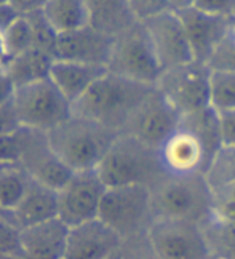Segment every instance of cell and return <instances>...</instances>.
Masks as SVG:
<instances>
[{
  "instance_id": "obj_1",
  "label": "cell",
  "mask_w": 235,
  "mask_h": 259,
  "mask_svg": "<svg viewBox=\"0 0 235 259\" xmlns=\"http://www.w3.org/2000/svg\"><path fill=\"white\" fill-rule=\"evenodd\" d=\"M221 147L218 111L208 106L184 114L179 125L159 147V155L166 173H207Z\"/></svg>"
},
{
  "instance_id": "obj_2",
  "label": "cell",
  "mask_w": 235,
  "mask_h": 259,
  "mask_svg": "<svg viewBox=\"0 0 235 259\" xmlns=\"http://www.w3.org/2000/svg\"><path fill=\"white\" fill-rule=\"evenodd\" d=\"M155 85H146L106 71L72 103V114L91 118L122 133L134 109Z\"/></svg>"
},
{
  "instance_id": "obj_3",
  "label": "cell",
  "mask_w": 235,
  "mask_h": 259,
  "mask_svg": "<svg viewBox=\"0 0 235 259\" xmlns=\"http://www.w3.org/2000/svg\"><path fill=\"white\" fill-rule=\"evenodd\" d=\"M46 135L58 157L72 171H83L96 170L119 132L72 114Z\"/></svg>"
},
{
  "instance_id": "obj_4",
  "label": "cell",
  "mask_w": 235,
  "mask_h": 259,
  "mask_svg": "<svg viewBox=\"0 0 235 259\" xmlns=\"http://www.w3.org/2000/svg\"><path fill=\"white\" fill-rule=\"evenodd\" d=\"M107 187L144 184L152 186L166 173L159 149L130 133H119L96 168Z\"/></svg>"
},
{
  "instance_id": "obj_5",
  "label": "cell",
  "mask_w": 235,
  "mask_h": 259,
  "mask_svg": "<svg viewBox=\"0 0 235 259\" xmlns=\"http://www.w3.org/2000/svg\"><path fill=\"white\" fill-rule=\"evenodd\" d=\"M154 216L203 221L214 211L213 189L205 173H165L151 186Z\"/></svg>"
},
{
  "instance_id": "obj_6",
  "label": "cell",
  "mask_w": 235,
  "mask_h": 259,
  "mask_svg": "<svg viewBox=\"0 0 235 259\" xmlns=\"http://www.w3.org/2000/svg\"><path fill=\"white\" fill-rule=\"evenodd\" d=\"M98 218L115 229L125 242L146 240L148 229L155 218L151 187L144 184L107 187Z\"/></svg>"
},
{
  "instance_id": "obj_7",
  "label": "cell",
  "mask_w": 235,
  "mask_h": 259,
  "mask_svg": "<svg viewBox=\"0 0 235 259\" xmlns=\"http://www.w3.org/2000/svg\"><path fill=\"white\" fill-rule=\"evenodd\" d=\"M21 126L50 132L72 115V103L50 77L18 85L12 99Z\"/></svg>"
},
{
  "instance_id": "obj_8",
  "label": "cell",
  "mask_w": 235,
  "mask_h": 259,
  "mask_svg": "<svg viewBox=\"0 0 235 259\" xmlns=\"http://www.w3.org/2000/svg\"><path fill=\"white\" fill-rule=\"evenodd\" d=\"M107 71L139 83H157L163 69L143 21H136L114 38Z\"/></svg>"
},
{
  "instance_id": "obj_9",
  "label": "cell",
  "mask_w": 235,
  "mask_h": 259,
  "mask_svg": "<svg viewBox=\"0 0 235 259\" xmlns=\"http://www.w3.org/2000/svg\"><path fill=\"white\" fill-rule=\"evenodd\" d=\"M146 240L152 257L159 259H208L200 223L181 218H154Z\"/></svg>"
},
{
  "instance_id": "obj_10",
  "label": "cell",
  "mask_w": 235,
  "mask_h": 259,
  "mask_svg": "<svg viewBox=\"0 0 235 259\" xmlns=\"http://www.w3.org/2000/svg\"><path fill=\"white\" fill-rule=\"evenodd\" d=\"M211 69L207 63L192 61L165 69L155 87L178 109L181 115L211 106Z\"/></svg>"
},
{
  "instance_id": "obj_11",
  "label": "cell",
  "mask_w": 235,
  "mask_h": 259,
  "mask_svg": "<svg viewBox=\"0 0 235 259\" xmlns=\"http://www.w3.org/2000/svg\"><path fill=\"white\" fill-rule=\"evenodd\" d=\"M181 117L182 115L178 112V109L165 98L160 90L152 87L151 92L134 109L123 132L159 149L179 125Z\"/></svg>"
},
{
  "instance_id": "obj_12",
  "label": "cell",
  "mask_w": 235,
  "mask_h": 259,
  "mask_svg": "<svg viewBox=\"0 0 235 259\" xmlns=\"http://www.w3.org/2000/svg\"><path fill=\"white\" fill-rule=\"evenodd\" d=\"M21 133V166L32 179L60 189L69 181L72 170L53 151L46 132L19 126Z\"/></svg>"
},
{
  "instance_id": "obj_13",
  "label": "cell",
  "mask_w": 235,
  "mask_h": 259,
  "mask_svg": "<svg viewBox=\"0 0 235 259\" xmlns=\"http://www.w3.org/2000/svg\"><path fill=\"white\" fill-rule=\"evenodd\" d=\"M107 186L103 183L96 170L74 171L60 191V216L72 227L80 223L98 218L100 205Z\"/></svg>"
},
{
  "instance_id": "obj_14",
  "label": "cell",
  "mask_w": 235,
  "mask_h": 259,
  "mask_svg": "<svg viewBox=\"0 0 235 259\" xmlns=\"http://www.w3.org/2000/svg\"><path fill=\"white\" fill-rule=\"evenodd\" d=\"M148 29L162 69H171L194 59L191 42L181 16L173 10L155 15L143 21Z\"/></svg>"
},
{
  "instance_id": "obj_15",
  "label": "cell",
  "mask_w": 235,
  "mask_h": 259,
  "mask_svg": "<svg viewBox=\"0 0 235 259\" xmlns=\"http://www.w3.org/2000/svg\"><path fill=\"white\" fill-rule=\"evenodd\" d=\"M123 246L125 238L109 224H106L103 219L95 218L69 227L64 257L104 259L119 254Z\"/></svg>"
},
{
  "instance_id": "obj_16",
  "label": "cell",
  "mask_w": 235,
  "mask_h": 259,
  "mask_svg": "<svg viewBox=\"0 0 235 259\" xmlns=\"http://www.w3.org/2000/svg\"><path fill=\"white\" fill-rule=\"evenodd\" d=\"M184 23L185 32H187L194 59L207 63L213 50L222 40L230 27L235 23L232 16L211 15L203 12L197 7L185 8L182 12H176Z\"/></svg>"
},
{
  "instance_id": "obj_17",
  "label": "cell",
  "mask_w": 235,
  "mask_h": 259,
  "mask_svg": "<svg viewBox=\"0 0 235 259\" xmlns=\"http://www.w3.org/2000/svg\"><path fill=\"white\" fill-rule=\"evenodd\" d=\"M114 38L91 24L61 32L58 37V58L107 67Z\"/></svg>"
},
{
  "instance_id": "obj_18",
  "label": "cell",
  "mask_w": 235,
  "mask_h": 259,
  "mask_svg": "<svg viewBox=\"0 0 235 259\" xmlns=\"http://www.w3.org/2000/svg\"><path fill=\"white\" fill-rule=\"evenodd\" d=\"M67 226L60 216L21 227L23 256L34 259H60L66 256Z\"/></svg>"
},
{
  "instance_id": "obj_19",
  "label": "cell",
  "mask_w": 235,
  "mask_h": 259,
  "mask_svg": "<svg viewBox=\"0 0 235 259\" xmlns=\"http://www.w3.org/2000/svg\"><path fill=\"white\" fill-rule=\"evenodd\" d=\"M58 213H60L58 189L32 179L21 202L15 210L10 211V216L19 227H26L56 218Z\"/></svg>"
},
{
  "instance_id": "obj_20",
  "label": "cell",
  "mask_w": 235,
  "mask_h": 259,
  "mask_svg": "<svg viewBox=\"0 0 235 259\" xmlns=\"http://www.w3.org/2000/svg\"><path fill=\"white\" fill-rule=\"evenodd\" d=\"M107 71L104 66L88 64L71 61V59H55L50 69V78L55 85L61 90L64 96L71 103L77 101L86 88L90 87L98 77H101Z\"/></svg>"
},
{
  "instance_id": "obj_21",
  "label": "cell",
  "mask_w": 235,
  "mask_h": 259,
  "mask_svg": "<svg viewBox=\"0 0 235 259\" xmlns=\"http://www.w3.org/2000/svg\"><path fill=\"white\" fill-rule=\"evenodd\" d=\"M90 24L111 37L131 27L136 19L128 0H86Z\"/></svg>"
},
{
  "instance_id": "obj_22",
  "label": "cell",
  "mask_w": 235,
  "mask_h": 259,
  "mask_svg": "<svg viewBox=\"0 0 235 259\" xmlns=\"http://www.w3.org/2000/svg\"><path fill=\"white\" fill-rule=\"evenodd\" d=\"M210 257L235 259V219L211 213L200 221Z\"/></svg>"
},
{
  "instance_id": "obj_23",
  "label": "cell",
  "mask_w": 235,
  "mask_h": 259,
  "mask_svg": "<svg viewBox=\"0 0 235 259\" xmlns=\"http://www.w3.org/2000/svg\"><path fill=\"white\" fill-rule=\"evenodd\" d=\"M53 61L55 58L48 53L40 52L37 48H31L23 55L10 58L4 69L18 87L50 77V69Z\"/></svg>"
},
{
  "instance_id": "obj_24",
  "label": "cell",
  "mask_w": 235,
  "mask_h": 259,
  "mask_svg": "<svg viewBox=\"0 0 235 259\" xmlns=\"http://www.w3.org/2000/svg\"><path fill=\"white\" fill-rule=\"evenodd\" d=\"M42 12L60 34L90 24L86 0H46Z\"/></svg>"
},
{
  "instance_id": "obj_25",
  "label": "cell",
  "mask_w": 235,
  "mask_h": 259,
  "mask_svg": "<svg viewBox=\"0 0 235 259\" xmlns=\"http://www.w3.org/2000/svg\"><path fill=\"white\" fill-rule=\"evenodd\" d=\"M32 178L21 163L0 165V205L12 211L21 202Z\"/></svg>"
},
{
  "instance_id": "obj_26",
  "label": "cell",
  "mask_w": 235,
  "mask_h": 259,
  "mask_svg": "<svg viewBox=\"0 0 235 259\" xmlns=\"http://www.w3.org/2000/svg\"><path fill=\"white\" fill-rule=\"evenodd\" d=\"M2 35H4V44H5L8 59L23 55L27 50L34 48L32 26L26 15L18 16L2 32Z\"/></svg>"
},
{
  "instance_id": "obj_27",
  "label": "cell",
  "mask_w": 235,
  "mask_h": 259,
  "mask_svg": "<svg viewBox=\"0 0 235 259\" xmlns=\"http://www.w3.org/2000/svg\"><path fill=\"white\" fill-rule=\"evenodd\" d=\"M211 107L216 111L235 109V71L211 72Z\"/></svg>"
},
{
  "instance_id": "obj_28",
  "label": "cell",
  "mask_w": 235,
  "mask_h": 259,
  "mask_svg": "<svg viewBox=\"0 0 235 259\" xmlns=\"http://www.w3.org/2000/svg\"><path fill=\"white\" fill-rule=\"evenodd\" d=\"M32 26V35H34V48L45 52L55 59H58V37L60 32L48 23L42 10L34 12L31 15H26Z\"/></svg>"
},
{
  "instance_id": "obj_29",
  "label": "cell",
  "mask_w": 235,
  "mask_h": 259,
  "mask_svg": "<svg viewBox=\"0 0 235 259\" xmlns=\"http://www.w3.org/2000/svg\"><path fill=\"white\" fill-rule=\"evenodd\" d=\"M207 179L211 189L221 187L235 181V147L222 146L218 154L214 155L213 162L208 168Z\"/></svg>"
},
{
  "instance_id": "obj_30",
  "label": "cell",
  "mask_w": 235,
  "mask_h": 259,
  "mask_svg": "<svg viewBox=\"0 0 235 259\" xmlns=\"http://www.w3.org/2000/svg\"><path fill=\"white\" fill-rule=\"evenodd\" d=\"M207 64L211 71H235V23L213 50Z\"/></svg>"
},
{
  "instance_id": "obj_31",
  "label": "cell",
  "mask_w": 235,
  "mask_h": 259,
  "mask_svg": "<svg viewBox=\"0 0 235 259\" xmlns=\"http://www.w3.org/2000/svg\"><path fill=\"white\" fill-rule=\"evenodd\" d=\"M23 256L21 250V227H19L10 213L0 218V257Z\"/></svg>"
},
{
  "instance_id": "obj_32",
  "label": "cell",
  "mask_w": 235,
  "mask_h": 259,
  "mask_svg": "<svg viewBox=\"0 0 235 259\" xmlns=\"http://www.w3.org/2000/svg\"><path fill=\"white\" fill-rule=\"evenodd\" d=\"M21 160V133L15 132L0 135V165L19 163Z\"/></svg>"
},
{
  "instance_id": "obj_33",
  "label": "cell",
  "mask_w": 235,
  "mask_h": 259,
  "mask_svg": "<svg viewBox=\"0 0 235 259\" xmlns=\"http://www.w3.org/2000/svg\"><path fill=\"white\" fill-rule=\"evenodd\" d=\"M214 213L235 219V181L213 189Z\"/></svg>"
},
{
  "instance_id": "obj_34",
  "label": "cell",
  "mask_w": 235,
  "mask_h": 259,
  "mask_svg": "<svg viewBox=\"0 0 235 259\" xmlns=\"http://www.w3.org/2000/svg\"><path fill=\"white\" fill-rule=\"evenodd\" d=\"M138 21H146L165 10H170L168 0H128Z\"/></svg>"
},
{
  "instance_id": "obj_35",
  "label": "cell",
  "mask_w": 235,
  "mask_h": 259,
  "mask_svg": "<svg viewBox=\"0 0 235 259\" xmlns=\"http://www.w3.org/2000/svg\"><path fill=\"white\" fill-rule=\"evenodd\" d=\"M219 132L222 146L235 147V109L230 111H218Z\"/></svg>"
},
{
  "instance_id": "obj_36",
  "label": "cell",
  "mask_w": 235,
  "mask_h": 259,
  "mask_svg": "<svg viewBox=\"0 0 235 259\" xmlns=\"http://www.w3.org/2000/svg\"><path fill=\"white\" fill-rule=\"evenodd\" d=\"M194 7L211 15L235 18V0H195Z\"/></svg>"
},
{
  "instance_id": "obj_37",
  "label": "cell",
  "mask_w": 235,
  "mask_h": 259,
  "mask_svg": "<svg viewBox=\"0 0 235 259\" xmlns=\"http://www.w3.org/2000/svg\"><path fill=\"white\" fill-rule=\"evenodd\" d=\"M19 126L21 125H19V122H18L13 104L10 103L4 107H0V135L15 132V130H18Z\"/></svg>"
},
{
  "instance_id": "obj_38",
  "label": "cell",
  "mask_w": 235,
  "mask_h": 259,
  "mask_svg": "<svg viewBox=\"0 0 235 259\" xmlns=\"http://www.w3.org/2000/svg\"><path fill=\"white\" fill-rule=\"evenodd\" d=\"M15 90H16V85L12 80V77L5 72L4 67H0V107L12 103Z\"/></svg>"
},
{
  "instance_id": "obj_39",
  "label": "cell",
  "mask_w": 235,
  "mask_h": 259,
  "mask_svg": "<svg viewBox=\"0 0 235 259\" xmlns=\"http://www.w3.org/2000/svg\"><path fill=\"white\" fill-rule=\"evenodd\" d=\"M19 15H31L38 10H43L46 0H10Z\"/></svg>"
},
{
  "instance_id": "obj_40",
  "label": "cell",
  "mask_w": 235,
  "mask_h": 259,
  "mask_svg": "<svg viewBox=\"0 0 235 259\" xmlns=\"http://www.w3.org/2000/svg\"><path fill=\"white\" fill-rule=\"evenodd\" d=\"M18 16H21L12 4H0V32L12 24Z\"/></svg>"
},
{
  "instance_id": "obj_41",
  "label": "cell",
  "mask_w": 235,
  "mask_h": 259,
  "mask_svg": "<svg viewBox=\"0 0 235 259\" xmlns=\"http://www.w3.org/2000/svg\"><path fill=\"white\" fill-rule=\"evenodd\" d=\"M168 4H170V10H173V12H182L185 8L194 7L195 0H168Z\"/></svg>"
},
{
  "instance_id": "obj_42",
  "label": "cell",
  "mask_w": 235,
  "mask_h": 259,
  "mask_svg": "<svg viewBox=\"0 0 235 259\" xmlns=\"http://www.w3.org/2000/svg\"><path fill=\"white\" fill-rule=\"evenodd\" d=\"M8 61L7 56V50H5V44H4V35L0 32V67H4Z\"/></svg>"
},
{
  "instance_id": "obj_43",
  "label": "cell",
  "mask_w": 235,
  "mask_h": 259,
  "mask_svg": "<svg viewBox=\"0 0 235 259\" xmlns=\"http://www.w3.org/2000/svg\"><path fill=\"white\" fill-rule=\"evenodd\" d=\"M8 213H10V211H7V210H5V208H4L2 205H0V218H4V216H7Z\"/></svg>"
},
{
  "instance_id": "obj_44",
  "label": "cell",
  "mask_w": 235,
  "mask_h": 259,
  "mask_svg": "<svg viewBox=\"0 0 235 259\" xmlns=\"http://www.w3.org/2000/svg\"><path fill=\"white\" fill-rule=\"evenodd\" d=\"M0 4H10V0H0Z\"/></svg>"
}]
</instances>
